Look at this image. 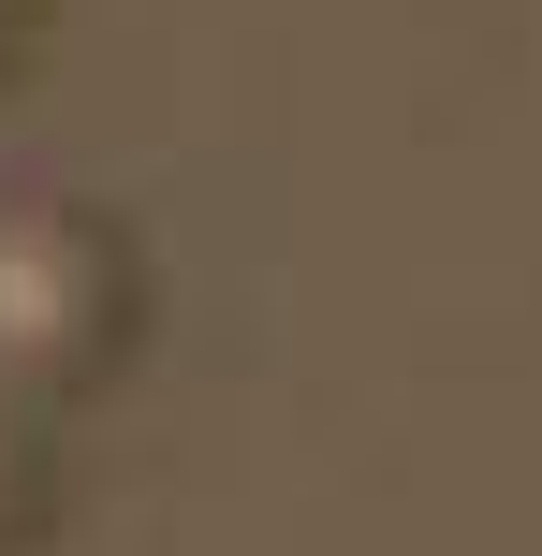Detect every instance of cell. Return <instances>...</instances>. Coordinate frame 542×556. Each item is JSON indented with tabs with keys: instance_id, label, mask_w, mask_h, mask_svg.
<instances>
[{
	"instance_id": "cell-1",
	"label": "cell",
	"mask_w": 542,
	"mask_h": 556,
	"mask_svg": "<svg viewBox=\"0 0 542 556\" xmlns=\"http://www.w3.org/2000/svg\"><path fill=\"white\" fill-rule=\"evenodd\" d=\"M88 323H103V264H88V235H74V220H0V366L45 381V366L88 352Z\"/></svg>"
},
{
	"instance_id": "cell-2",
	"label": "cell",
	"mask_w": 542,
	"mask_h": 556,
	"mask_svg": "<svg viewBox=\"0 0 542 556\" xmlns=\"http://www.w3.org/2000/svg\"><path fill=\"white\" fill-rule=\"evenodd\" d=\"M0 528H15V440H0Z\"/></svg>"
}]
</instances>
